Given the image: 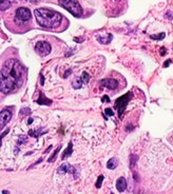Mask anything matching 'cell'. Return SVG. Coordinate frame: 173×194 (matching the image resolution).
I'll use <instances>...</instances> for the list:
<instances>
[{"label": "cell", "instance_id": "obj_1", "mask_svg": "<svg viewBox=\"0 0 173 194\" xmlns=\"http://www.w3.org/2000/svg\"><path fill=\"white\" fill-rule=\"evenodd\" d=\"M23 74L24 68L17 59H8L1 69V92L9 94L16 90L23 80Z\"/></svg>", "mask_w": 173, "mask_h": 194}, {"label": "cell", "instance_id": "obj_2", "mask_svg": "<svg viewBox=\"0 0 173 194\" xmlns=\"http://www.w3.org/2000/svg\"><path fill=\"white\" fill-rule=\"evenodd\" d=\"M38 24L45 29H54L61 22L62 16L58 12L49 9H36L34 11Z\"/></svg>", "mask_w": 173, "mask_h": 194}, {"label": "cell", "instance_id": "obj_3", "mask_svg": "<svg viewBox=\"0 0 173 194\" xmlns=\"http://www.w3.org/2000/svg\"><path fill=\"white\" fill-rule=\"evenodd\" d=\"M59 5L69 11L75 17H80L84 13L77 0H59Z\"/></svg>", "mask_w": 173, "mask_h": 194}, {"label": "cell", "instance_id": "obj_4", "mask_svg": "<svg viewBox=\"0 0 173 194\" xmlns=\"http://www.w3.org/2000/svg\"><path fill=\"white\" fill-rule=\"evenodd\" d=\"M132 96H133L132 93L128 92L127 94H124V95H123V96H121L119 98H117L116 99L114 106H115V109L117 110V113H118L119 118L123 117V114H124V112L127 108V104H128L129 101L132 99Z\"/></svg>", "mask_w": 173, "mask_h": 194}, {"label": "cell", "instance_id": "obj_5", "mask_svg": "<svg viewBox=\"0 0 173 194\" xmlns=\"http://www.w3.org/2000/svg\"><path fill=\"white\" fill-rule=\"evenodd\" d=\"M35 51L40 56H47L51 53V44L45 41H38L35 45Z\"/></svg>", "mask_w": 173, "mask_h": 194}, {"label": "cell", "instance_id": "obj_6", "mask_svg": "<svg viewBox=\"0 0 173 194\" xmlns=\"http://www.w3.org/2000/svg\"><path fill=\"white\" fill-rule=\"evenodd\" d=\"M16 17H17V19H19L20 21H27V20H30L32 17L31 11L27 8L21 6V8L17 9V11H16Z\"/></svg>", "mask_w": 173, "mask_h": 194}, {"label": "cell", "instance_id": "obj_7", "mask_svg": "<svg viewBox=\"0 0 173 194\" xmlns=\"http://www.w3.org/2000/svg\"><path fill=\"white\" fill-rule=\"evenodd\" d=\"M57 172H58L59 174H66V173H72V174L74 175L75 178H77L78 175H79L77 172H76V168H75V167H73L72 165H70V164H62V165L58 168V170H57Z\"/></svg>", "mask_w": 173, "mask_h": 194}, {"label": "cell", "instance_id": "obj_8", "mask_svg": "<svg viewBox=\"0 0 173 194\" xmlns=\"http://www.w3.org/2000/svg\"><path fill=\"white\" fill-rule=\"evenodd\" d=\"M101 86H106V88L110 89V90H115L118 86V81L115 80L113 78H106L103 79L101 81H99Z\"/></svg>", "mask_w": 173, "mask_h": 194}, {"label": "cell", "instance_id": "obj_9", "mask_svg": "<svg viewBox=\"0 0 173 194\" xmlns=\"http://www.w3.org/2000/svg\"><path fill=\"white\" fill-rule=\"evenodd\" d=\"M11 117H12V113L9 110H2L0 113V127L3 128L4 125L10 122Z\"/></svg>", "mask_w": 173, "mask_h": 194}, {"label": "cell", "instance_id": "obj_10", "mask_svg": "<svg viewBox=\"0 0 173 194\" xmlns=\"http://www.w3.org/2000/svg\"><path fill=\"white\" fill-rule=\"evenodd\" d=\"M96 38L100 43H103V44H108L110 41L112 40V35L111 34H97L96 35Z\"/></svg>", "mask_w": 173, "mask_h": 194}, {"label": "cell", "instance_id": "obj_11", "mask_svg": "<svg viewBox=\"0 0 173 194\" xmlns=\"http://www.w3.org/2000/svg\"><path fill=\"white\" fill-rule=\"evenodd\" d=\"M127 188V180L124 177H119L116 182V189L119 192H124Z\"/></svg>", "mask_w": 173, "mask_h": 194}, {"label": "cell", "instance_id": "obj_12", "mask_svg": "<svg viewBox=\"0 0 173 194\" xmlns=\"http://www.w3.org/2000/svg\"><path fill=\"white\" fill-rule=\"evenodd\" d=\"M37 104H47V106H50V104H52V100L45 97V95L43 94V93H40V96H39V98L37 99Z\"/></svg>", "mask_w": 173, "mask_h": 194}, {"label": "cell", "instance_id": "obj_13", "mask_svg": "<svg viewBox=\"0 0 173 194\" xmlns=\"http://www.w3.org/2000/svg\"><path fill=\"white\" fill-rule=\"evenodd\" d=\"M72 152H73V143H69L68 148H67L66 151H64V152H63V154H62L61 159H66L67 157L71 156V154H72Z\"/></svg>", "mask_w": 173, "mask_h": 194}, {"label": "cell", "instance_id": "obj_14", "mask_svg": "<svg viewBox=\"0 0 173 194\" xmlns=\"http://www.w3.org/2000/svg\"><path fill=\"white\" fill-rule=\"evenodd\" d=\"M73 88L74 89H80L82 86V84H85L84 83V81H82V79H81V77H76V78L73 80Z\"/></svg>", "mask_w": 173, "mask_h": 194}, {"label": "cell", "instance_id": "obj_15", "mask_svg": "<svg viewBox=\"0 0 173 194\" xmlns=\"http://www.w3.org/2000/svg\"><path fill=\"white\" fill-rule=\"evenodd\" d=\"M117 166H118V161L116 160V158H111L107 163V168L110 169V170H114Z\"/></svg>", "mask_w": 173, "mask_h": 194}, {"label": "cell", "instance_id": "obj_16", "mask_svg": "<svg viewBox=\"0 0 173 194\" xmlns=\"http://www.w3.org/2000/svg\"><path fill=\"white\" fill-rule=\"evenodd\" d=\"M10 2L6 1V0H0V8H1L2 11H5L10 8Z\"/></svg>", "mask_w": 173, "mask_h": 194}, {"label": "cell", "instance_id": "obj_17", "mask_svg": "<svg viewBox=\"0 0 173 194\" xmlns=\"http://www.w3.org/2000/svg\"><path fill=\"white\" fill-rule=\"evenodd\" d=\"M136 159H137V156H136V155H131L130 156V168L131 169H133L135 167Z\"/></svg>", "mask_w": 173, "mask_h": 194}, {"label": "cell", "instance_id": "obj_18", "mask_svg": "<svg viewBox=\"0 0 173 194\" xmlns=\"http://www.w3.org/2000/svg\"><path fill=\"white\" fill-rule=\"evenodd\" d=\"M81 79H82V81H84V83H89V80H90V76H89V74H88L87 72H84L81 74Z\"/></svg>", "mask_w": 173, "mask_h": 194}, {"label": "cell", "instance_id": "obj_19", "mask_svg": "<svg viewBox=\"0 0 173 194\" xmlns=\"http://www.w3.org/2000/svg\"><path fill=\"white\" fill-rule=\"evenodd\" d=\"M60 148H61V146H59V147H58V148H57V149H56V151L54 152V154H53L52 156H51L50 158H49V161H50V163H51V161H54V159H55V157H56L57 153H58L59 151H60Z\"/></svg>", "mask_w": 173, "mask_h": 194}, {"label": "cell", "instance_id": "obj_20", "mask_svg": "<svg viewBox=\"0 0 173 194\" xmlns=\"http://www.w3.org/2000/svg\"><path fill=\"white\" fill-rule=\"evenodd\" d=\"M164 37H165V34L164 33H160V35H151L152 39H163Z\"/></svg>", "mask_w": 173, "mask_h": 194}, {"label": "cell", "instance_id": "obj_21", "mask_svg": "<svg viewBox=\"0 0 173 194\" xmlns=\"http://www.w3.org/2000/svg\"><path fill=\"white\" fill-rule=\"evenodd\" d=\"M103 175L98 176L97 182H96V188H100V185H101V182H103Z\"/></svg>", "mask_w": 173, "mask_h": 194}, {"label": "cell", "instance_id": "obj_22", "mask_svg": "<svg viewBox=\"0 0 173 194\" xmlns=\"http://www.w3.org/2000/svg\"><path fill=\"white\" fill-rule=\"evenodd\" d=\"M105 113L107 114L108 116H113V115H114V112H113L110 108H107V109H106V110H105Z\"/></svg>", "mask_w": 173, "mask_h": 194}, {"label": "cell", "instance_id": "obj_23", "mask_svg": "<svg viewBox=\"0 0 173 194\" xmlns=\"http://www.w3.org/2000/svg\"><path fill=\"white\" fill-rule=\"evenodd\" d=\"M31 113V110H30L29 108L27 109H22L21 112H20V115H23V114H30Z\"/></svg>", "mask_w": 173, "mask_h": 194}, {"label": "cell", "instance_id": "obj_24", "mask_svg": "<svg viewBox=\"0 0 173 194\" xmlns=\"http://www.w3.org/2000/svg\"><path fill=\"white\" fill-rule=\"evenodd\" d=\"M101 101H103V102H108V101H110V99H109V97H108L107 95H105V96L103 97V99H101Z\"/></svg>", "mask_w": 173, "mask_h": 194}, {"label": "cell", "instance_id": "obj_25", "mask_svg": "<svg viewBox=\"0 0 173 194\" xmlns=\"http://www.w3.org/2000/svg\"><path fill=\"white\" fill-rule=\"evenodd\" d=\"M69 51H70V52H67V53H66V56L67 57L70 56V55H72V54H73V49H69Z\"/></svg>", "mask_w": 173, "mask_h": 194}, {"label": "cell", "instance_id": "obj_26", "mask_svg": "<svg viewBox=\"0 0 173 194\" xmlns=\"http://www.w3.org/2000/svg\"><path fill=\"white\" fill-rule=\"evenodd\" d=\"M170 63H171V60H167V61H166V62H165V65H164V67H165V68H167L168 65H170Z\"/></svg>", "mask_w": 173, "mask_h": 194}, {"label": "cell", "instance_id": "obj_27", "mask_svg": "<svg viewBox=\"0 0 173 194\" xmlns=\"http://www.w3.org/2000/svg\"><path fill=\"white\" fill-rule=\"evenodd\" d=\"M166 52H165V48H161V55H165Z\"/></svg>", "mask_w": 173, "mask_h": 194}, {"label": "cell", "instance_id": "obj_28", "mask_svg": "<svg viewBox=\"0 0 173 194\" xmlns=\"http://www.w3.org/2000/svg\"><path fill=\"white\" fill-rule=\"evenodd\" d=\"M70 73H71V70H69V72H67L66 74H64V77H67V76H68V75L70 74Z\"/></svg>", "mask_w": 173, "mask_h": 194}, {"label": "cell", "instance_id": "obj_29", "mask_svg": "<svg viewBox=\"0 0 173 194\" xmlns=\"http://www.w3.org/2000/svg\"><path fill=\"white\" fill-rule=\"evenodd\" d=\"M27 1H30V2H33V3H34V2H35V3H36V2H38V0H27Z\"/></svg>", "mask_w": 173, "mask_h": 194}]
</instances>
